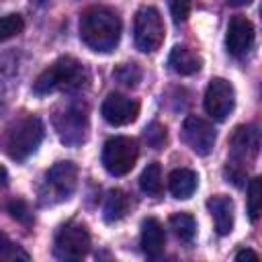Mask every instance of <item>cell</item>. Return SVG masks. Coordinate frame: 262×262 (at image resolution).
<instances>
[{
  "label": "cell",
  "mask_w": 262,
  "mask_h": 262,
  "mask_svg": "<svg viewBox=\"0 0 262 262\" xmlns=\"http://www.w3.org/2000/svg\"><path fill=\"white\" fill-rule=\"evenodd\" d=\"M8 211H10V215L14 219H20L25 223H31V213H29V209H27V205L23 201H12L8 205Z\"/></svg>",
  "instance_id": "484cf974"
},
{
  "label": "cell",
  "mask_w": 262,
  "mask_h": 262,
  "mask_svg": "<svg viewBox=\"0 0 262 262\" xmlns=\"http://www.w3.org/2000/svg\"><path fill=\"white\" fill-rule=\"evenodd\" d=\"M6 180H8V172H6V168H4V166H0V186H4V184H6Z\"/></svg>",
  "instance_id": "f546056e"
},
{
  "label": "cell",
  "mask_w": 262,
  "mask_h": 262,
  "mask_svg": "<svg viewBox=\"0 0 262 262\" xmlns=\"http://www.w3.org/2000/svg\"><path fill=\"white\" fill-rule=\"evenodd\" d=\"M164 244H166V231H164L162 223L154 217H147L141 223V248H143V252L149 258L160 256L164 252Z\"/></svg>",
  "instance_id": "9a60e30c"
},
{
  "label": "cell",
  "mask_w": 262,
  "mask_h": 262,
  "mask_svg": "<svg viewBox=\"0 0 262 262\" xmlns=\"http://www.w3.org/2000/svg\"><path fill=\"white\" fill-rule=\"evenodd\" d=\"M25 23H23V16L12 12V14H6V16H0V41H6L14 35H18L23 31Z\"/></svg>",
  "instance_id": "cb8c5ba5"
},
{
  "label": "cell",
  "mask_w": 262,
  "mask_h": 262,
  "mask_svg": "<svg viewBox=\"0 0 262 262\" xmlns=\"http://www.w3.org/2000/svg\"><path fill=\"white\" fill-rule=\"evenodd\" d=\"M78 184V168L74 162H57L55 166H51L45 174V188H43V196L51 203L63 201L68 199L74 188Z\"/></svg>",
  "instance_id": "ba28073f"
},
{
  "label": "cell",
  "mask_w": 262,
  "mask_h": 262,
  "mask_svg": "<svg viewBox=\"0 0 262 262\" xmlns=\"http://www.w3.org/2000/svg\"><path fill=\"white\" fill-rule=\"evenodd\" d=\"M127 209H129V199H127V194H125L123 190L115 188V190L108 192V196H106V201H104V219H106L108 223L119 221L121 217H125Z\"/></svg>",
  "instance_id": "ac0fdd59"
},
{
  "label": "cell",
  "mask_w": 262,
  "mask_h": 262,
  "mask_svg": "<svg viewBox=\"0 0 262 262\" xmlns=\"http://www.w3.org/2000/svg\"><path fill=\"white\" fill-rule=\"evenodd\" d=\"M170 12H172L174 23H184V20L188 18L190 4H188V2H172V4H170Z\"/></svg>",
  "instance_id": "4316f807"
},
{
  "label": "cell",
  "mask_w": 262,
  "mask_h": 262,
  "mask_svg": "<svg viewBox=\"0 0 262 262\" xmlns=\"http://www.w3.org/2000/svg\"><path fill=\"white\" fill-rule=\"evenodd\" d=\"M102 117L106 123L115 125V127H123V125H129L137 119L139 115V102L125 96V94H108L102 102V108H100Z\"/></svg>",
  "instance_id": "8fae6325"
},
{
  "label": "cell",
  "mask_w": 262,
  "mask_h": 262,
  "mask_svg": "<svg viewBox=\"0 0 262 262\" xmlns=\"http://www.w3.org/2000/svg\"><path fill=\"white\" fill-rule=\"evenodd\" d=\"M209 213L215 221V229L219 235H227L233 229V219H235V207L233 201L225 194H215L207 201Z\"/></svg>",
  "instance_id": "5bb4252c"
},
{
  "label": "cell",
  "mask_w": 262,
  "mask_h": 262,
  "mask_svg": "<svg viewBox=\"0 0 262 262\" xmlns=\"http://www.w3.org/2000/svg\"><path fill=\"white\" fill-rule=\"evenodd\" d=\"M55 131L66 145H80L88 133V108L82 102H70L53 117Z\"/></svg>",
  "instance_id": "5b68a950"
},
{
  "label": "cell",
  "mask_w": 262,
  "mask_h": 262,
  "mask_svg": "<svg viewBox=\"0 0 262 262\" xmlns=\"http://www.w3.org/2000/svg\"><path fill=\"white\" fill-rule=\"evenodd\" d=\"M139 156L137 141L125 135L111 137L102 147V166L113 176H125L133 170Z\"/></svg>",
  "instance_id": "8992f818"
},
{
  "label": "cell",
  "mask_w": 262,
  "mask_h": 262,
  "mask_svg": "<svg viewBox=\"0 0 262 262\" xmlns=\"http://www.w3.org/2000/svg\"><path fill=\"white\" fill-rule=\"evenodd\" d=\"M90 235L86 225L70 221L59 227L55 242H53V254L61 262H80V258L88 252Z\"/></svg>",
  "instance_id": "52a82bcc"
},
{
  "label": "cell",
  "mask_w": 262,
  "mask_h": 262,
  "mask_svg": "<svg viewBox=\"0 0 262 262\" xmlns=\"http://www.w3.org/2000/svg\"><path fill=\"white\" fill-rule=\"evenodd\" d=\"M235 106V90L225 78H213L205 92V111L217 119L223 121Z\"/></svg>",
  "instance_id": "9c48e42d"
},
{
  "label": "cell",
  "mask_w": 262,
  "mask_h": 262,
  "mask_svg": "<svg viewBox=\"0 0 262 262\" xmlns=\"http://www.w3.org/2000/svg\"><path fill=\"white\" fill-rule=\"evenodd\" d=\"M170 225H172L176 237L182 239V242H192L194 235H196V221L188 213H176V215H172L170 217Z\"/></svg>",
  "instance_id": "ffe728a7"
},
{
  "label": "cell",
  "mask_w": 262,
  "mask_h": 262,
  "mask_svg": "<svg viewBox=\"0 0 262 262\" xmlns=\"http://www.w3.org/2000/svg\"><path fill=\"white\" fill-rule=\"evenodd\" d=\"M149 262H178L174 256H154V258H149Z\"/></svg>",
  "instance_id": "f1b7e54d"
},
{
  "label": "cell",
  "mask_w": 262,
  "mask_h": 262,
  "mask_svg": "<svg viewBox=\"0 0 262 262\" xmlns=\"http://www.w3.org/2000/svg\"><path fill=\"white\" fill-rule=\"evenodd\" d=\"M168 66L180 74V76H190L194 72L201 70L203 66V59L196 55V51H192L190 47H184V45H178L170 51V57H168Z\"/></svg>",
  "instance_id": "2e32d148"
},
{
  "label": "cell",
  "mask_w": 262,
  "mask_h": 262,
  "mask_svg": "<svg viewBox=\"0 0 262 262\" xmlns=\"http://www.w3.org/2000/svg\"><path fill=\"white\" fill-rule=\"evenodd\" d=\"M196 184H199V176H196V172H192L188 168H178L168 178L170 192L176 199H188V196H192V192L196 190Z\"/></svg>",
  "instance_id": "e0dca14e"
},
{
  "label": "cell",
  "mask_w": 262,
  "mask_h": 262,
  "mask_svg": "<svg viewBox=\"0 0 262 262\" xmlns=\"http://www.w3.org/2000/svg\"><path fill=\"white\" fill-rule=\"evenodd\" d=\"M233 158L246 162L252 160L260 149V131L256 125H239L229 139Z\"/></svg>",
  "instance_id": "4fadbf2b"
},
{
  "label": "cell",
  "mask_w": 262,
  "mask_h": 262,
  "mask_svg": "<svg viewBox=\"0 0 262 262\" xmlns=\"http://www.w3.org/2000/svg\"><path fill=\"white\" fill-rule=\"evenodd\" d=\"M143 137H145L147 145H149V147H154V149H162V147L166 145V141H168L166 127H164V125H160V123H151L149 127H145Z\"/></svg>",
  "instance_id": "d4e9b609"
},
{
  "label": "cell",
  "mask_w": 262,
  "mask_h": 262,
  "mask_svg": "<svg viewBox=\"0 0 262 262\" xmlns=\"http://www.w3.org/2000/svg\"><path fill=\"white\" fill-rule=\"evenodd\" d=\"M113 78L123 86H135L141 80V70L137 63H121L119 68H115Z\"/></svg>",
  "instance_id": "603a6c76"
},
{
  "label": "cell",
  "mask_w": 262,
  "mask_h": 262,
  "mask_svg": "<svg viewBox=\"0 0 262 262\" xmlns=\"http://www.w3.org/2000/svg\"><path fill=\"white\" fill-rule=\"evenodd\" d=\"M139 188L145 194L158 196L162 192V168L158 162H151L139 176Z\"/></svg>",
  "instance_id": "d6986e66"
},
{
  "label": "cell",
  "mask_w": 262,
  "mask_h": 262,
  "mask_svg": "<svg viewBox=\"0 0 262 262\" xmlns=\"http://www.w3.org/2000/svg\"><path fill=\"white\" fill-rule=\"evenodd\" d=\"M164 37H166V29L160 12L154 6H141L133 23L135 47L143 53H154L164 43Z\"/></svg>",
  "instance_id": "277c9868"
},
{
  "label": "cell",
  "mask_w": 262,
  "mask_h": 262,
  "mask_svg": "<svg viewBox=\"0 0 262 262\" xmlns=\"http://www.w3.org/2000/svg\"><path fill=\"white\" fill-rule=\"evenodd\" d=\"M260 207H262V180L256 176L248 184V213H250V219L252 221L258 219Z\"/></svg>",
  "instance_id": "44dd1931"
},
{
  "label": "cell",
  "mask_w": 262,
  "mask_h": 262,
  "mask_svg": "<svg viewBox=\"0 0 262 262\" xmlns=\"http://www.w3.org/2000/svg\"><path fill=\"white\" fill-rule=\"evenodd\" d=\"M225 45L231 55L235 57L246 55L254 45V25L246 16H233L227 27Z\"/></svg>",
  "instance_id": "7c38bea8"
},
{
  "label": "cell",
  "mask_w": 262,
  "mask_h": 262,
  "mask_svg": "<svg viewBox=\"0 0 262 262\" xmlns=\"http://www.w3.org/2000/svg\"><path fill=\"white\" fill-rule=\"evenodd\" d=\"M2 108H4V102H2V98H0V113H2Z\"/></svg>",
  "instance_id": "4dcf8cb0"
},
{
  "label": "cell",
  "mask_w": 262,
  "mask_h": 262,
  "mask_svg": "<svg viewBox=\"0 0 262 262\" xmlns=\"http://www.w3.org/2000/svg\"><path fill=\"white\" fill-rule=\"evenodd\" d=\"M80 37L94 51H113L121 39L119 14L106 6H92L84 10V14L80 16Z\"/></svg>",
  "instance_id": "6da1fadb"
},
{
  "label": "cell",
  "mask_w": 262,
  "mask_h": 262,
  "mask_svg": "<svg viewBox=\"0 0 262 262\" xmlns=\"http://www.w3.org/2000/svg\"><path fill=\"white\" fill-rule=\"evenodd\" d=\"M43 133L45 131L39 117H33V115L23 117L6 129L2 137V147L12 160L23 162L37 151V147L43 141Z\"/></svg>",
  "instance_id": "3957f363"
},
{
  "label": "cell",
  "mask_w": 262,
  "mask_h": 262,
  "mask_svg": "<svg viewBox=\"0 0 262 262\" xmlns=\"http://www.w3.org/2000/svg\"><path fill=\"white\" fill-rule=\"evenodd\" d=\"M0 262H31V258L18 244H10L0 235Z\"/></svg>",
  "instance_id": "7402d4cb"
},
{
  "label": "cell",
  "mask_w": 262,
  "mask_h": 262,
  "mask_svg": "<svg viewBox=\"0 0 262 262\" xmlns=\"http://www.w3.org/2000/svg\"><path fill=\"white\" fill-rule=\"evenodd\" d=\"M235 262H260V258L252 248H242L235 256Z\"/></svg>",
  "instance_id": "83f0119b"
},
{
  "label": "cell",
  "mask_w": 262,
  "mask_h": 262,
  "mask_svg": "<svg viewBox=\"0 0 262 262\" xmlns=\"http://www.w3.org/2000/svg\"><path fill=\"white\" fill-rule=\"evenodd\" d=\"M86 82H88V72L78 59L59 57L37 76L33 84V92L39 96L51 92H76L82 90Z\"/></svg>",
  "instance_id": "7a4b0ae2"
},
{
  "label": "cell",
  "mask_w": 262,
  "mask_h": 262,
  "mask_svg": "<svg viewBox=\"0 0 262 262\" xmlns=\"http://www.w3.org/2000/svg\"><path fill=\"white\" fill-rule=\"evenodd\" d=\"M182 139L194 154L207 156L213 151L217 135L209 121L201 117H186L182 123Z\"/></svg>",
  "instance_id": "30bf717a"
}]
</instances>
